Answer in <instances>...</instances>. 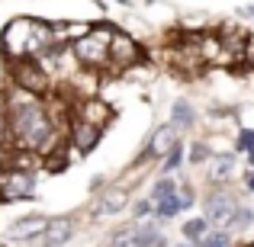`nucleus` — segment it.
<instances>
[{
    "mask_svg": "<svg viewBox=\"0 0 254 247\" xmlns=\"http://www.w3.org/2000/svg\"><path fill=\"white\" fill-rule=\"evenodd\" d=\"M6 112V132H10V145L19 151H32V154H49L52 145L58 142L55 132V116H52L49 103L42 93L19 90L10 99H3Z\"/></svg>",
    "mask_w": 254,
    "mask_h": 247,
    "instance_id": "obj_1",
    "label": "nucleus"
},
{
    "mask_svg": "<svg viewBox=\"0 0 254 247\" xmlns=\"http://www.w3.org/2000/svg\"><path fill=\"white\" fill-rule=\"evenodd\" d=\"M110 39H113V26L110 23H97L87 26V32L68 42V51L74 55V61L87 71H103L110 68Z\"/></svg>",
    "mask_w": 254,
    "mask_h": 247,
    "instance_id": "obj_2",
    "label": "nucleus"
},
{
    "mask_svg": "<svg viewBox=\"0 0 254 247\" xmlns=\"http://www.w3.org/2000/svg\"><path fill=\"white\" fill-rule=\"evenodd\" d=\"M238 202H242V196L232 190V183H209L203 196V215L209 218V225H229Z\"/></svg>",
    "mask_w": 254,
    "mask_h": 247,
    "instance_id": "obj_3",
    "label": "nucleus"
},
{
    "mask_svg": "<svg viewBox=\"0 0 254 247\" xmlns=\"http://www.w3.org/2000/svg\"><path fill=\"white\" fill-rule=\"evenodd\" d=\"M36 193V173L29 167H3L0 170V202H23Z\"/></svg>",
    "mask_w": 254,
    "mask_h": 247,
    "instance_id": "obj_4",
    "label": "nucleus"
},
{
    "mask_svg": "<svg viewBox=\"0 0 254 247\" xmlns=\"http://www.w3.org/2000/svg\"><path fill=\"white\" fill-rule=\"evenodd\" d=\"M103 129L106 125H100V122H93V119L81 116V112H74V116L68 119V148L81 157L90 154L100 145V138H103Z\"/></svg>",
    "mask_w": 254,
    "mask_h": 247,
    "instance_id": "obj_5",
    "label": "nucleus"
},
{
    "mask_svg": "<svg viewBox=\"0 0 254 247\" xmlns=\"http://www.w3.org/2000/svg\"><path fill=\"white\" fill-rule=\"evenodd\" d=\"M110 241L113 244H132V247H158V244H168V238H164L158 218L155 222H151V218H138V222H132L126 231L113 235Z\"/></svg>",
    "mask_w": 254,
    "mask_h": 247,
    "instance_id": "obj_6",
    "label": "nucleus"
},
{
    "mask_svg": "<svg viewBox=\"0 0 254 247\" xmlns=\"http://www.w3.org/2000/svg\"><path fill=\"white\" fill-rule=\"evenodd\" d=\"M142 58H145V51L135 39L119 32V29H113V39H110V68L113 71H126V68H132V64H138Z\"/></svg>",
    "mask_w": 254,
    "mask_h": 247,
    "instance_id": "obj_7",
    "label": "nucleus"
},
{
    "mask_svg": "<svg viewBox=\"0 0 254 247\" xmlns=\"http://www.w3.org/2000/svg\"><path fill=\"white\" fill-rule=\"evenodd\" d=\"M177 142H180V132L174 129L171 122L158 125V129L151 132V138H148V145H145V151L138 154V164H142V161H151V157H164Z\"/></svg>",
    "mask_w": 254,
    "mask_h": 247,
    "instance_id": "obj_8",
    "label": "nucleus"
},
{
    "mask_svg": "<svg viewBox=\"0 0 254 247\" xmlns=\"http://www.w3.org/2000/svg\"><path fill=\"white\" fill-rule=\"evenodd\" d=\"M129 205V193L123 186H106L97 199H93V215H116Z\"/></svg>",
    "mask_w": 254,
    "mask_h": 247,
    "instance_id": "obj_9",
    "label": "nucleus"
},
{
    "mask_svg": "<svg viewBox=\"0 0 254 247\" xmlns=\"http://www.w3.org/2000/svg\"><path fill=\"white\" fill-rule=\"evenodd\" d=\"M74 231H77L74 218H49L45 231L36 238V241L39 244H64V241H71V238H74Z\"/></svg>",
    "mask_w": 254,
    "mask_h": 247,
    "instance_id": "obj_10",
    "label": "nucleus"
},
{
    "mask_svg": "<svg viewBox=\"0 0 254 247\" xmlns=\"http://www.w3.org/2000/svg\"><path fill=\"white\" fill-rule=\"evenodd\" d=\"M45 225H49V218H45V215L19 218V222H13V228L6 231V238H10V241H36V238L45 231Z\"/></svg>",
    "mask_w": 254,
    "mask_h": 247,
    "instance_id": "obj_11",
    "label": "nucleus"
},
{
    "mask_svg": "<svg viewBox=\"0 0 254 247\" xmlns=\"http://www.w3.org/2000/svg\"><path fill=\"white\" fill-rule=\"evenodd\" d=\"M235 177V151L209 157V183H232Z\"/></svg>",
    "mask_w": 254,
    "mask_h": 247,
    "instance_id": "obj_12",
    "label": "nucleus"
},
{
    "mask_svg": "<svg viewBox=\"0 0 254 247\" xmlns=\"http://www.w3.org/2000/svg\"><path fill=\"white\" fill-rule=\"evenodd\" d=\"M171 125L177 132H187V129H193L196 125V109H193V103L190 99H174V106H171Z\"/></svg>",
    "mask_w": 254,
    "mask_h": 247,
    "instance_id": "obj_13",
    "label": "nucleus"
},
{
    "mask_svg": "<svg viewBox=\"0 0 254 247\" xmlns=\"http://www.w3.org/2000/svg\"><path fill=\"white\" fill-rule=\"evenodd\" d=\"M199 244L203 247H229V244H235V231L225 228V225H209V231L203 235Z\"/></svg>",
    "mask_w": 254,
    "mask_h": 247,
    "instance_id": "obj_14",
    "label": "nucleus"
},
{
    "mask_svg": "<svg viewBox=\"0 0 254 247\" xmlns=\"http://www.w3.org/2000/svg\"><path fill=\"white\" fill-rule=\"evenodd\" d=\"M206 231H209V218H206V215L187 218V222L180 225V235H184L190 244H199V241H203V235H206Z\"/></svg>",
    "mask_w": 254,
    "mask_h": 247,
    "instance_id": "obj_15",
    "label": "nucleus"
},
{
    "mask_svg": "<svg viewBox=\"0 0 254 247\" xmlns=\"http://www.w3.org/2000/svg\"><path fill=\"white\" fill-rule=\"evenodd\" d=\"M251 225H254V209H251L248 202H238V209L232 212V218H229L225 228H232L235 235H242V231H248Z\"/></svg>",
    "mask_w": 254,
    "mask_h": 247,
    "instance_id": "obj_16",
    "label": "nucleus"
},
{
    "mask_svg": "<svg viewBox=\"0 0 254 247\" xmlns=\"http://www.w3.org/2000/svg\"><path fill=\"white\" fill-rule=\"evenodd\" d=\"M212 154H216V151H212L206 142H193L190 148H187V157H190V164H196V167H199V164H209Z\"/></svg>",
    "mask_w": 254,
    "mask_h": 247,
    "instance_id": "obj_17",
    "label": "nucleus"
},
{
    "mask_svg": "<svg viewBox=\"0 0 254 247\" xmlns=\"http://www.w3.org/2000/svg\"><path fill=\"white\" fill-rule=\"evenodd\" d=\"M168 193H177V180L171 177V173H164V177H158L155 180V186H151V202H155V199H161V196H168Z\"/></svg>",
    "mask_w": 254,
    "mask_h": 247,
    "instance_id": "obj_18",
    "label": "nucleus"
},
{
    "mask_svg": "<svg viewBox=\"0 0 254 247\" xmlns=\"http://www.w3.org/2000/svg\"><path fill=\"white\" fill-rule=\"evenodd\" d=\"M180 164H184V145L177 142V145H174V148L168 151V154L161 157V173H174Z\"/></svg>",
    "mask_w": 254,
    "mask_h": 247,
    "instance_id": "obj_19",
    "label": "nucleus"
},
{
    "mask_svg": "<svg viewBox=\"0 0 254 247\" xmlns=\"http://www.w3.org/2000/svg\"><path fill=\"white\" fill-rule=\"evenodd\" d=\"M254 151V129H238L235 135V154H248Z\"/></svg>",
    "mask_w": 254,
    "mask_h": 247,
    "instance_id": "obj_20",
    "label": "nucleus"
},
{
    "mask_svg": "<svg viewBox=\"0 0 254 247\" xmlns=\"http://www.w3.org/2000/svg\"><path fill=\"white\" fill-rule=\"evenodd\" d=\"M132 212H135V218H148L151 215V199H138V202L132 205Z\"/></svg>",
    "mask_w": 254,
    "mask_h": 247,
    "instance_id": "obj_21",
    "label": "nucleus"
},
{
    "mask_svg": "<svg viewBox=\"0 0 254 247\" xmlns=\"http://www.w3.org/2000/svg\"><path fill=\"white\" fill-rule=\"evenodd\" d=\"M10 84V58L3 55V49H0V87Z\"/></svg>",
    "mask_w": 254,
    "mask_h": 247,
    "instance_id": "obj_22",
    "label": "nucleus"
},
{
    "mask_svg": "<svg viewBox=\"0 0 254 247\" xmlns=\"http://www.w3.org/2000/svg\"><path fill=\"white\" fill-rule=\"evenodd\" d=\"M242 190H245V193H251V196H254V167H248V170L242 173Z\"/></svg>",
    "mask_w": 254,
    "mask_h": 247,
    "instance_id": "obj_23",
    "label": "nucleus"
},
{
    "mask_svg": "<svg viewBox=\"0 0 254 247\" xmlns=\"http://www.w3.org/2000/svg\"><path fill=\"white\" fill-rule=\"evenodd\" d=\"M238 16H248V19H254V3H248V6H242V10H238Z\"/></svg>",
    "mask_w": 254,
    "mask_h": 247,
    "instance_id": "obj_24",
    "label": "nucleus"
},
{
    "mask_svg": "<svg viewBox=\"0 0 254 247\" xmlns=\"http://www.w3.org/2000/svg\"><path fill=\"white\" fill-rule=\"evenodd\" d=\"M248 167H254V151H248Z\"/></svg>",
    "mask_w": 254,
    "mask_h": 247,
    "instance_id": "obj_25",
    "label": "nucleus"
}]
</instances>
